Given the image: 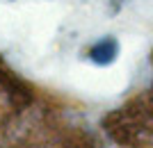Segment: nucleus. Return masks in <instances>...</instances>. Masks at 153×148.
I'll use <instances>...</instances> for the list:
<instances>
[{
    "instance_id": "obj_1",
    "label": "nucleus",
    "mask_w": 153,
    "mask_h": 148,
    "mask_svg": "<svg viewBox=\"0 0 153 148\" xmlns=\"http://www.w3.org/2000/svg\"><path fill=\"white\" fill-rule=\"evenodd\" d=\"M117 50L119 48H117V43L112 39H103V41H98L89 48V59L96 62V64H110L117 57Z\"/></svg>"
}]
</instances>
